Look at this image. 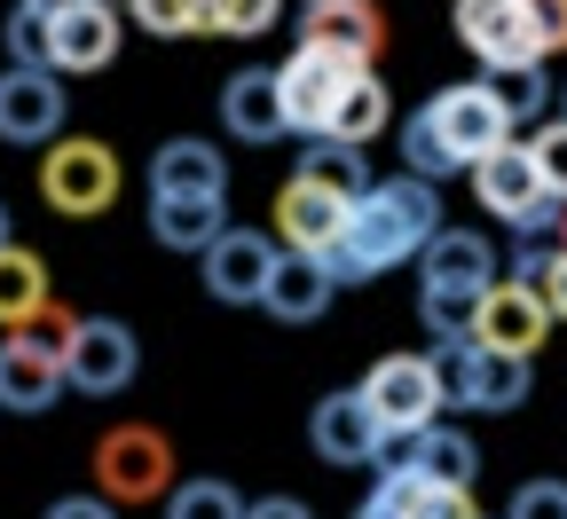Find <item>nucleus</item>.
Listing matches in <instances>:
<instances>
[{
    "mask_svg": "<svg viewBox=\"0 0 567 519\" xmlns=\"http://www.w3.org/2000/svg\"><path fill=\"white\" fill-rule=\"evenodd\" d=\"M434 229H442V181H425V174L402 166L394 181H371L363 197H354L347 229H339V245L323 260H331L339 283H379L386 268L417 260V245Z\"/></svg>",
    "mask_w": 567,
    "mask_h": 519,
    "instance_id": "1",
    "label": "nucleus"
},
{
    "mask_svg": "<svg viewBox=\"0 0 567 519\" xmlns=\"http://www.w3.org/2000/svg\"><path fill=\"white\" fill-rule=\"evenodd\" d=\"M488 283H496L488 237L481 229H450V220H442V229L417 245V323L434 339H473Z\"/></svg>",
    "mask_w": 567,
    "mask_h": 519,
    "instance_id": "2",
    "label": "nucleus"
},
{
    "mask_svg": "<svg viewBox=\"0 0 567 519\" xmlns=\"http://www.w3.org/2000/svg\"><path fill=\"white\" fill-rule=\"evenodd\" d=\"M536 354H513V346H488V339H434V370H442V394L450 409H481V417H505L528 402L536 386Z\"/></svg>",
    "mask_w": 567,
    "mask_h": 519,
    "instance_id": "3",
    "label": "nucleus"
},
{
    "mask_svg": "<svg viewBox=\"0 0 567 519\" xmlns=\"http://www.w3.org/2000/svg\"><path fill=\"white\" fill-rule=\"evenodd\" d=\"M118 189H126V174H118V150H111V142H95V134H55V142H48V158H40V197H48L63 220L111 212Z\"/></svg>",
    "mask_w": 567,
    "mask_h": 519,
    "instance_id": "4",
    "label": "nucleus"
},
{
    "mask_svg": "<svg viewBox=\"0 0 567 519\" xmlns=\"http://www.w3.org/2000/svg\"><path fill=\"white\" fill-rule=\"evenodd\" d=\"M473 197H481V212H496L505 229H559V212H567V197L544 181V166H536V150L513 134L505 150H488L473 174Z\"/></svg>",
    "mask_w": 567,
    "mask_h": 519,
    "instance_id": "5",
    "label": "nucleus"
},
{
    "mask_svg": "<svg viewBox=\"0 0 567 519\" xmlns=\"http://www.w3.org/2000/svg\"><path fill=\"white\" fill-rule=\"evenodd\" d=\"M174 473H182V465H174V440H166L158 425H134V417H126V425H111V433L95 440V488H103L111 504H126V511H134V504H166V496H174Z\"/></svg>",
    "mask_w": 567,
    "mask_h": 519,
    "instance_id": "6",
    "label": "nucleus"
},
{
    "mask_svg": "<svg viewBox=\"0 0 567 519\" xmlns=\"http://www.w3.org/2000/svg\"><path fill=\"white\" fill-rule=\"evenodd\" d=\"M354 71H371V63H363V55H339V48H316V40H300L292 55L276 63L284 111H292V134H300V142L331 126V111H339V95H347Z\"/></svg>",
    "mask_w": 567,
    "mask_h": 519,
    "instance_id": "7",
    "label": "nucleus"
},
{
    "mask_svg": "<svg viewBox=\"0 0 567 519\" xmlns=\"http://www.w3.org/2000/svg\"><path fill=\"white\" fill-rule=\"evenodd\" d=\"M363 394H371V409H379V425H386L394 440L425 433V425H434V417L450 409V394H442V370H434V354H386V362H371Z\"/></svg>",
    "mask_w": 567,
    "mask_h": 519,
    "instance_id": "8",
    "label": "nucleus"
},
{
    "mask_svg": "<svg viewBox=\"0 0 567 519\" xmlns=\"http://www.w3.org/2000/svg\"><path fill=\"white\" fill-rule=\"evenodd\" d=\"M276 260H284V237H276V229H237V220H229V229L197 252L205 291H213L221 308H260V300H268Z\"/></svg>",
    "mask_w": 567,
    "mask_h": 519,
    "instance_id": "9",
    "label": "nucleus"
},
{
    "mask_svg": "<svg viewBox=\"0 0 567 519\" xmlns=\"http://www.w3.org/2000/svg\"><path fill=\"white\" fill-rule=\"evenodd\" d=\"M308 440H316V457L339 465V473H354V465H386V449H394V433L379 425V409H371L363 386L323 394V402L308 409Z\"/></svg>",
    "mask_w": 567,
    "mask_h": 519,
    "instance_id": "10",
    "label": "nucleus"
},
{
    "mask_svg": "<svg viewBox=\"0 0 567 519\" xmlns=\"http://www.w3.org/2000/svg\"><path fill=\"white\" fill-rule=\"evenodd\" d=\"M450 24H457V40L473 48L481 71H505V63H551V55H544V32H536V17H528V0H457Z\"/></svg>",
    "mask_w": 567,
    "mask_h": 519,
    "instance_id": "11",
    "label": "nucleus"
},
{
    "mask_svg": "<svg viewBox=\"0 0 567 519\" xmlns=\"http://www.w3.org/2000/svg\"><path fill=\"white\" fill-rule=\"evenodd\" d=\"M63 71L55 63H9L0 71V142H17V150H48L63 134L71 103H63Z\"/></svg>",
    "mask_w": 567,
    "mask_h": 519,
    "instance_id": "12",
    "label": "nucleus"
},
{
    "mask_svg": "<svg viewBox=\"0 0 567 519\" xmlns=\"http://www.w3.org/2000/svg\"><path fill=\"white\" fill-rule=\"evenodd\" d=\"M63 370H71L80 394H126L142 378V339L118 315H80V331L63 346Z\"/></svg>",
    "mask_w": 567,
    "mask_h": 519,
    "instance_id": "13",
    "label": "nucleus"
},
{
    "mask_svg": "<svg viewBox=\"0 0 567 519\" xmlns=\"http://www.w3.org/2000/svg\"><path fill=\"white\" fill-rule=\"evenodd\" d=\"M63 386H71L63 346H48L40 331H9V339H0V409L40 417V409L63 402Z\"/></svg>",
    "mask_w": 567,
    "mask_h": 519,
    "instance_id": "14",
    "label": "nucleus"
},
{
    "mask_svg": "<svg viewBox=\"0 0 567 519\" xmlns=\"http://www.w3.org/2000/svg\"><path fill=\"white\" fill-rule=\"evenodd\" d=\"M347 212H354L347 189H331V181H316V174L292 166V181L276 189V237L292 252H331L339 229H347Z\"/></svg>",
    "mask_w": 567,
    "mask_h": 519,
    "instance_id": "15",
    "label": "nucleus"
},
{
    "mask_svg": "<svg viewBox=\"0 0 567 519\" xmlns=\"http://www.w3.org/2000/svg\"><path fill=\"white\" fill-rule=\"evenodd\" d=\"M434 118H442V134H450V150L465 158V174H473L488 150H505V142L520 134V126L505 118V103H496V87H488V80L442 87V95H434Z\"/></svg>",
    "mask_w": 567,
    "mask_h": 519,
    "instance_id": "16",
    "label": "nucleus"
},
{
    "mask_svg": "<svg viewBox=\"0 0 567 519\" xmlns=\"http://www.w3.org/2000/svg\"><path fill=\"white\" fill-rule=\"evenodd\" d=\"M551 300H544V283H520V276H496L488 283V300H481V323H473V339H488V346H513V354H536L544 339H551Z\"/></svg>",
    "mask_w": 567,
    "mask_h": 519,
    "instance_id": "17",
    "label": "nucleus"
},
{
    "mask_svg": "<svg viewBox=\"0 0 567 519\" xmlns=\"http://www.w3.org/2000/svg\"><path fill=\"white\" fill-rule=\"evenodd\" d=\"M221 126L237 142H276V134H292V111H284V80H276V63H245L221 80Z\"/></svg>",
    "mask_w": 567,
    "mask_h": 519,
    "instance_id": "18",
    "label": "nucleus"
},
{
    "mask_svg": "<svg viewBox=\"0 0 567 519\" xmlns=\"http://www.w3.org/2000/svg\"><path fill=\"white\" fill-rule=\"evenodd\" d=\"M339 276H331V260L323 252H292V245H284V260H276V276H268V315L276 323H323L331 315V300H339Z\"/></svg>",
    "mask_w": 567,
    "mask_h": 519,
    "instance_id": "19",
    "label": "nucleus"
},
{
    "mask_svg": "<svg viewBox=\"0 0 567 519\" xmlns=\"http://www.w3.org/2000/svg\"><path fill=\"white\" fill-rule=\"evenodd\" d=\"M151 197H229V158L205 134H174L151 158Z\"/></svg>",
    "mask_w": 567,
    "mask_h": 519,
    "instance_id": "20",
    "label": "nucleus"
},
{
    "mask_svg": "<svg viewBox=\"0 0 567 519\" xmlns=\"http://www.w3.org/2000/svg\"><path fill=\"white\" fill-rule=\"evenodd\" d=\"M300 40L379 63V48H386V17L371 9V0H308V17H300Z\"/></svg>",
    "mask_w": 567,
    "mask_h": 519,
    "instance_id": "21",
    "label": "nucleus"
},
{
    "mask_svg": "<svg viewBox=\"0 0 567 519\" xmlns=\"http://www.w3.org/2000/svg\"><path fill=\"white\" fill-rule=\"evenodd\" d=\"M118 9L111 0H80V9L55 17V71H103L118 55Z\"/></svg>",
    "mask_w": 567,
    "mask_h": 519,
    "instance_id": "22",
    "label": "nucleus"
},
{
    "mask_svg": "<svg viewBox=\"0 0 567 519\" xmlns=\"http://www.w3.org/2000/svg\"><path fill=\"white\" fill-rule=\"evenodd\" d=\"M229 229V197H151V237L166 252H205Z\"/></svg>",
    "mask_w": 567,
    "mask_h": 519,
    "instance_id": "23",
    "label": "nucleus"
},
{
    "mask_svg": "<svg viewBox=\"0 0 567 519\" xmlns=\"http://www.w3.org/2000/svg\"><path fill=\"white\" fill-rule=\"evenodd\" d=\"M402 457L425 473V480H450V488H473L481 480V449H473V433H457V425H425V433H410L402 440Z\"/></svg>",
    "mask_w": 567,
    "mask_h": 519,
    "instance_id": "24",
    "label": "nucleus"
},
{
    "mask_svg": "<svg viewBox=\"0 0 567 519\" xmlns=\"http://www.w3.org/2000/svg\"><path fill=\"white\" fill-rule=\"evenodd\" d=\"M48 308V268L24 245H0V331H24Z\"/></svg>",
    "mask_w": 567,
    "mask_h": 519,
    "instance_id": "25",
    "label": "nucleus"
},
{
    "mask_svg": "<svg viewBox=\"0 0 567 519\" xmlns=\"http://www.w3.org/2000/svg\"><path fill=\"white\" fill-rule=\"evenodd\" d=\"M386 118H394V103H386V87H379V63H371V71H354V80H347V95H339V111H331L323 134L354 142V150H371V142L386 134Z\"/></svg>",
    "mask_w": 567,
    "mask_h": 519,
    "instance_id": "26",
    "label": "nucleus"
},
{
    "mask_svg": "<svg viewBox=\"0 0 567 519\" xmlns=\"http://www.w3.org/2000/svg\"><path fill=\"white\" fill-rule=\"evenodd\" d=\"M402 166H410V174H425V181H450V174H465V158L450 150V134H442L434 103H417V111L402 118Z\"/></svg>",
    "mask_w": 567,
    "mask_h": 519,
    "instance_id": "27",
    "label": "nucleus"
},
{
    "mask_svg": "<svg viewBox=\"0 0 567 519\" xmlns=\"http://www.w3.org/2000/svg\"><path fill=\"white\" fill-rule=\"evenodd\" d=\"M481 80L496 87L513 126H544V111H551V71L544 63H505V71H481Z\"/></svg>",
    "mask_w": 567,
    "mask_h": 519,
    "instance_id": "28",
    "label": "nucleus"
},
{
    "mask_svg": "<svg viewBox=\"0 0 567 519\" xmlns=\"http://www.w3.org/2000/svg\"><path fill=\"white\" fill-rule=\"evenodd\" d=\"M126 24L182 40V32H213V0H126Z\"/></svg>",
    "mask_w": 567,
    "mask_h": 519,
    "instance_id": "29",
    "label": "nucleus"
},
{
    "mask_svg": "<svg viewBox=\"0 0 567 519\" xmlns=\"http://www.w3.org/2000/svg\"><path fill=\"white\" fill-rule=\"evenodd\" d=\"M252 504L229 488V480H174L166 496V519H245Z\"/></svg>",
    "mask_w": 567,
    "mask_h": 519,
    "instance_id": "30",
    "label": "nucleus"
},
{
    "mask_svg": "<svg viewBox=\"0 0 567 519\" xmlns=\"http://www.w3.org/2000/svg\"><path fill=\"white\" fill-rule=\"evenodd\" d=\"M0 40H9V63H55V17L32 9V0H17V9H9Z\"/></svg>",
    "mask_w": 567,
    "mask_h": 519,
    "instance_id": "31",
    "label": "nucleus"
},
{
    "mask_svg": "<svg viewBox=\"0 0 567 519\" xmlns=\"http://www.w3.org/2000/svg\"><path fill=\"white\" fill-rule=\"evenodd\" d=\"M284 24V0H213V32H229V40H260Z\"/></svg>",
    "mask_w": 567,
    "mask_h": 519,
    "instance_id": "32",
    "label": "nucleus"
},
{
    "mask_svg": "<svg viewBox=\"0 0 567 519\" xmlns=\"http://www.w3.org/2000/svg\"><path fill=\"white\" fill-rule=\"evenodd\" d=\"M505 519H567V480H559V473L520 480V488H513V504H505Z\"/></svg>",
    "mask_w": 567,
    "mask_h": 519,
    "instance_id": "33",
    "label": "nucleus"
},
{
    "mask_svg": "<svg viewBox=\"0 0 567 519\" xmlns=\"http://www.w3.org/2000/svg\"><path fill=\"white\" fill-rule=\"evenodd\" d=\"M528 150H536V166H544V181L567 197V118H544L536 134H528Z\"/></svg>",
    "mask_w": 567,
    "mask_h": 519,
    "instance_id": "34",
    "label": "nucleus"
},
{
    "mask_svg": "<svg viewBox=\"0 0 567 519\" xmlns=\"http://www.w3.org/2000/svg\"><path fill=\"white\" fill-rule=\"evenodd\" d=\"M118 511H126V504H111V496L95 488V496H55L40 519H118Z\"/></svg>",
    "mask_w": 567,
    "mask_h": 519,
    "instance_id": "35",
    "label": "nucleus"
},
{
    "mask_svg": "<svg viewBox=\"0 0 567 519\" xmlns=\"http://www.w3.org/2000/svg\"><path fill=\"white\" fill-rule=\"evenodd\" d=\"M528 17H536V32H544V55H559V48H567V0H528Z\"/></svg>",
    "mask_w": 567,
    "mask_h": 519,
    "instance_id": "36",
    "label": "nucleus"
},
{
    "mask_svg": "<svg viewBox=\"0 0 567 519\" xmlns=\"http://www.w3.org/2000/svg\"><path fill=\"white\" fill-rule=\"evenodd\" d=\"M245 519H316V511H308L300 496H260V504H252Z\"/></svg>",
    "mask_w": 567,
    "mask_h": 519,
    "instance_id": "37",
    "label": "nucleus"
},
{
    "mask_svg": "<svg viewBox=\"0 0 567 519\" xmlns=\"http://www.w3.org/2000/svg\"><path fill=\"white\" fill-rule=\"evenodd\" d=\"M544 300H551V315L567 323V252L551 260V276H544Z\"/></svg>",
    "mask_w": 567,
    "mask_h": 519,
    "instance_id": "38",
    "label": "nucleus"
},
{
    "mask_svg": "<svg viewBox=\"0 0 567 519\" xmlns=\"http://www.w3.org/2000/svg\"><path fill=\"white\" fill-rule=\"evenodd\" d=\"M354 519H410V511H402V504H394L386 488H371L363 504H354Z\"/></svg>",
    "mask_w": 567,
    "mask_h": 519,
    "instance_id": "39",
    "label": "nucleus"
},
{
    "mask_svg": "<svg viewBox=\"0 0 567 519\" xmlns=\"http://www.w3.org/2000/svg\"><path fill=\"white\" fill-rule=\"evenodd\" d=\"M32 9H48V17H63V9H80V0H32Z\"/></svg>",
    "mask_w": 567,
    "mask_h": 519,
    "instance_id": "40",
    "label": "nucleus"
},
{
    "mask_svg": "<svg viewBox=\"0 0 567 519\" xmlns=\"http://www.w3.org/2000/svg\"><path fill=\"white\" fill-rule=\"evenodd\" d=\"M0 245H9V212H0Z\"/></svg>",
    "mask_w": 567,
    "mask_h": 519,
    "instance_id": "41",
    "label": "nucleus"
},
{
    "mask_svg": "<svg viewBox=\"0 0 567 519\" xmlns=\"http://www.w3.org/2000/svg\"><path fill=\"white\" fill-rule=\"evenodd\" d=\"M559 118H567V87H559Z\"/></svg>",
    "mask_w": 567,
    "mask_h": 519,
    "instance_id": "42",
    "label": "nucleus"
},
{
    "mask_svg": "<svg viewBox=\"0 0 567 519\" xmlns=\"http://www.w3.org/2000/svg\"><path fill=\"white\" fill-rule=\"evenodd\" d=\"M559 237H567V212H559Z\"/></svg>",
    "mask_w": 567,
    "mask_h": 519,
    "instance_id": "43",
    "label": "nucleus"
}]
</instances>
